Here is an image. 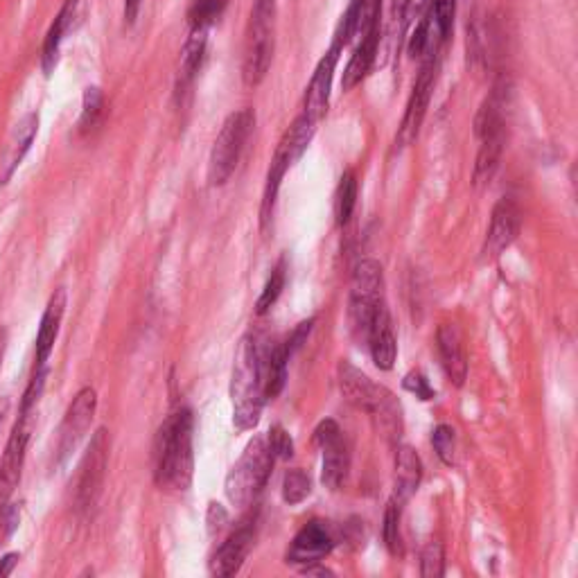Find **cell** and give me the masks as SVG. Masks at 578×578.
Returning <instances> with one entry per match:
<instances>
[{
  "instance_id": "7",
  "label": "cell",
  "mask_w": 578,
  "mask_h": 578,
  "mask_svg": "<svg viewBox=\"0 0 578 578\" xmlns=\"http://www.w3.org/2000/svg\"><path fill=\"white\" fill-rule=\"evenodd\" d=\"M109 466V432L100 427L93 434L89 448L84 452V459L80 463V475H77V490H75V504L77 511L89 513L102 495L104 477H107Z\"/></svg>"
},
{
  "instance_id": "25",
  "label": "cell",
  "mask_w": 578,
  "mask_h": 578,
  "mask_svg": "<svg viewBox=\"0 0 578 578\" xmlns=\"http://www.w3.org/2000/svg\"><path fill=\"white\" fill-rule=\"evenodd\" d=\"M77 5H80V0H64V5H61L59 14L55 16V21H52L50 30L46 34V41H43V48H41V68L46 75H50L57 66L59 46H61V41H64L66 32L70 30V23H73Z\"/></svg>"
},
{
  "instance_id": "34",
  "label": "cell",
  "mask_w": 578,
  "mask_h": 578,
  "mask_svg": "<svg viewBox=\"0 0 578 578\" xmlns=\"http://www.w3.org/2000/svg\"><path fill=\"white\" fill-rule=\"evenodd\" d=\"M445 574V551L439 540H429L420 554V576L441 578Z\"/></svg>"
},
{
  "instance_id": "18",
  "label": "cell",
  "mask_w": 578,
  "mask_h": 578,
  "mask_svg": "<svg viewBox=\"0 0 578 578\" xmlns=\"http://www.w3.org/2000/svg\"><path fill=\"white\" fill-rule=\"evenodd\" d=\"M436 346H439V357L448 380L454 387H463L468 378V359L459 328L454 323H443L436 332Z\"/></svg>"
},
{
  "instance_id": "8",
  "label": "cell",
  "mask_w": 578,
  "mask_h": 578,
  "mask_svg": "<svg viewBox=\"0 0 578 578\" xmlns=\"http://www.w3.org/2000/svg\"><path fill=\"white\" fill-rule=\"evenodd\" d=\"M436 55H439V52L427 55L423 59V66H420V75L414 84V91H411L409 95L405 118H402V125L398 129V138H396L398 150H405V147L414 143L420 134V127H423L429 100H432V91L436 84Z\"/></svg>"
},
{
  "instance_id": "44",
  "label": "cell",
  "mask_w": 578,
  "mask_h": 578,
  "mask_svg": "<svg viewBox=\"0 0 578 578\" xmlns=\"http://www.w3.org/2000/svg\"><path fill=\"white\" fill-rule=\"evenodd\" d=\"M140 7H143V0H125V10H122V19H125L127 28L136 23L138 14H140Z\"/></svg>"
},
{
  "instance_id": "30",
  "label": "cell",
  "mask_w": 578,
  "mask_h": 578,
  "mask_svg": "<svg viewBox=\"0 0 578 578\" xmlns=\"http://www.w3.org/2000/svg\"><path fill=\"white\" fill-rule=\"evenodd\" d=\"M102 116H104V95L98 86H89V89L84 91L82 102V118H80L82 134H91L93 129H98Z\"/></svg>"
},
{
  "instance_id": "41",
  "label": "cell",
  "mask_w": 578,
  "mask_h": 578,
  "mask_svg": "<svg viewBox=\"0 0 578 578\" xmlns=\"http://www.w3.org/2000/svg\"><path fill=\"white\" fill-rule=\"evenodd\" d=\"M19 520H21L19 506L5 504V509L0 511V529H3V538L12 536V533L16 531V527H19Z\"/></svg>"
},
{
  "instance_id": "11",
  "label": "cell",
  "mask_w": 578,
  "mask_h": 578,
  "mask_svg": "<svg viewBox=\"0 0 578 578\" xmlns=\"http://www.w3.org/2000/svg\"><path fill=\"white\" fill-rule=\"evenodd\" d=\"M30 414H21L19 423L14 425L10 441L3 454V463H0V511L5 509V504L10 502L12 493L19 486L23 463H25V450H28L30 441Z\"/></svg>"
},
{
  "instance_id": "6",
  "label": "cell",
  "mask_w": 578,
  "mask_h": 578,
  "mask_svg": "<svg viewBox=\"0 0 578 578\" xmlns=\"http://www.w3.org/2000/svg\"><path fill=\"white\" fill-rule=\"evenodd\" d=\"M384 303V271L378 260H359L350 280V326L366 339L375 310Z\"/></svg>"
},
{
  "instance_id": "21",
  "label": "cell",
  "mask_w": 578,
  "mask_h": 578,
  "mask_svg": "<svg viewBox=\"0 0 578 578\" xmlns=\"http://www.w3.org/2000/svg\"><path fill=\"white\" fill-rule=\"evenodd\" d=\"M423 479V461L409 445H398L396 454V484H393V502L405 506L418 490Z\"/></svg>"
},
{
  "instance_id": "2",
  "label": "cell",
  "mask_w": 578,
  "mask_h": 578,
  "mask_svg": "<svg viewBox=\"0 0 578 578\" xmlns=\"http://www.w3.org/2000/svg\"><path fill=\"white\" fill-rule=\"evenodd\" d=\"M192 411L181 407L168 416L154 439V479L161 488L188 490L195 472Z\"/></svg>"
},
{
  "instance_id": "47",
  "label": "cell",
  "mask_w": 578,
  "mask_h": 578,
  "mask_svg": "<svg viewBox=\"0 0 578 578\" xmlns=\"http://www.w3.org/2000/svg\"><path fill=\"white\" fill-rule=\"evenodd\" d=\"M7 350V330L0 328V369H3V359Z\"/></svg>"
},
{
  "instance_id": "3",
  "label": "cell",
  "mask_w": 578,
  "mask_h": 578,
  "mask_svg": "<svg viewBox=\"0 0 578 578\" xmlns=\"http://www.w3.org/2000/svg\"><path fill=\"white\" fill-rule=\"evenodd\" d=\"M276 0H256L251 10V21L244 41V59H242V80L247 86H258L265 80L274 59L276 37Z\"/></svg>"
},
{
  "instance_id": "38",
  "label": "cell",
  "mask_w": 578,
  "mask_h": 578,
  "mask_svg": "<svg viewBox=\"0 0 578 578\" xmlns=\"http://www.w3.org/2000/svg\"><path fill=\"white\" fill-rule=\"evenodd\" d=\"M46 375H48L46 366H41V369H34V378H32L30 387H28V391H25V396H23L21 414H30L32 407L39 402V396H41V391H43V384H46Z\"/></svg>"
},
{
  "instance_id": "19",
  "label": "cell",
  "mask_w": 578,
  "mask_h": 578,
  "mask_svg": "<svg viewBox=\"0 0 578 578\" xmlns=\"http://www.w3.org/2000/svg\"><path fill=\"white\" fill-rule=\"evenodd\" d=\"M339 389L348 402H353L355 407L366 411V414H371L384 391V387L371 382L369 375H364L362 371L355 369L350 362L339 364Z\"/></svg>"
},
{
  "instance_id": "37",
  "label": "cell",
  "mask_w": 578,
  "mask_h": 578,
  "mask_svg": "<svg viewBox=\"0 0 578 578\" xmlns=\"http://www.w3.org/2000/svg\"><path fill=\"white\" fill-rule=\"evenodd\" d=\"M267 445L276 459H292L294 457V441L285 427L274 425L269 429Z\"/></svg>"
},
{
  "instance_id": "20",
  "label": "cell",
  "mask_w": 578,
  "mask_h": 578,
  "mask_svg": "<svg viewBox=\"0 0 578 578\" xmlns=\"http://www.w3.org/2000/svg\"><path fill=\"white\" fill-rule=\"evenodd\" d=\"M378 46H380V25H375V28L359 37L357 48L353 50V55H350V61L344 70L341 89L353 91L357 84H362L366 80V75L371 73V68L375 64V57H378Z\"/></svg>"
},
{
  "instance_id": "48",
  "label": "cell",
  "mask_w": 578,
  "mask_h": 578,
  "mask_svg": "<svg viewBox=\"0 0 578 578\" xmlns=\"http://www.w3.org/2000/svg\"><path fill=\"white\" fill-rule=\"evenodd\" d=\"M7 411H10V400L0 398V423H3V418L7 416Z\"/></svg>"
},
{
  "instance_id": "26",
  "label": "cell",
  "mask_w": 578,
  "mask_h": 578,
  "mask_svg": "<svg viewBox=\"0 0 578 578\" xmlns=\"http://www.w3.org/2000/svg\"><path fill=\"white\" fill-rule=\"evenodd\" d=\"M479 154L475 163V183L477 186H486L493 181L495 172L499 170V161L504 154V134H490L479 138Z\"/></svg>"
},
{
  "instance_id": "22",
  "label": "cell",
  "mask_w": 578,
  "mask_h": 578,
  "mask_svg": "<svg viewBox=\"0 0 578 578\" xmlns=\"http://www.w3.org/2000/svg\"><path fill=\"white\" fill-rule=\"evenodd\" d=\"M64 312H66V289H57V292L50 296L46 312H43L41 319V328L37 335V369L46 366L52 348H55L61 321H64Z\"/></svg>"
},
{
  "instance_id": "35",
  "label": "cell",
  "mask_w": 578,
  "mask_h": 578,
  "mask_svg": "<svg viewBox=\"0 0 578 578\" xmlns=\"http://www.w3.org/2000/svg\"><path fill=\"white\" fill-rule=\"evenodd\" d=\"M400 513H402V506H398L396 502L387 504V511H384V545L391 551L393 556H398L402 551V538H400Z\"/></svg>"
},
{
  "instance_id": "14",
  "label": "cell",
  "mask_w": 578,
  "mask_h": 578,
  "mask_svg": "<svg viewBox=\"0 0 578 578\" xmlns=\"http://www.w3.org/2000/svg\"><path fill=\"white\" fill-rule=\"evenodd\" d=\"M37 131V113H25V116L16 122L10 136H7L3 154H0V186H5V183L14 177L16 168H19L21 161L25 159V154L30 152L34 138H37Z\"/></svg>"
},
{
  "instance_id": "12",
  "label": "cell",
  "mask_w": 578,
  "mask_h": 578,
  "mask_svg": "<svg viewBox=\"0 0 578 578\" xmlns=\"http://www.w3.org/2000/svg\"><path fill=\"white\" fill-rule=\"evenodd\" d=\"M522 229V213L513 199L497 201L493 208V217H490V226L481 247V256L486 260H495L518 240Z\"/></svg>"
},
{
  "instance_id": "33",
  "label": "cell",
  "mask_w": 578,
  "mask_h": 578,
  "mask_svg": "<svg viewBox=\"0 0 578 578\" xmlns=\"http://www.w3.org/2000/svg\"><path fill=\"white\" fill-rule=\"evenodd\" d=\"M429 16H432V21L436 25V32H439L441 41L445 43L452 34L454 16H457V0H432Z\"/></svg>"
},
{
  "instance_id": "9",
  "label": "cell",
  "mask_w": 578,
  "mask_h": 578,
  "mask_svg": "<svg viewBox=\"0 0 578 578\" xmlns=\"http://www.w3.org/2000/svg\"><path fill=\"white\" fill-rule=\"evenodd\" d=\"M314 441L323 452V468H321V481L323 486L330 490H339L348 477L350 468V452L344 439V432L335 423V420H323L319 423L317 432H314Z\"/></svg>"
},
{
  "instance_id": "5",
  "label": "cell",
  "mask_w": 578,
  "mask_h": 578,
  "mask_svg": "<svg viewBox=\"0 0 578 578\" xmlns=\"http://www.w3.org/2000/svg\"><path fill=\"white\" fill-rule=\"evenodd\" d=\"M253 127H256V113L251 109H240L226 118L220 136H217L213 150H210V186H224V183L233 177Z\"/></svg>"
},
{
  "instance_id": "43",
  "label": "cell",
  "mask_w": 578,
  "mask_h": 578,
  "mask_svg": "<svg viewBox=\"0 0 578 578\" xmlns=\"http://www.w3.org/2000/svg\"><path fill=\"white\" fill-rule=\"evenodd\" d=\"M425 5H427V0H405V7H402V16H400L402 25L418 21L425 12Z\"/></svg>"
},
{
  "instance_id": "17",
  "label": "cell",
  "mask_w": 578,
  "mask_h": 578,
  "mask_svg": "<svg viewBox=\"0 0 578 578\" xmlns=\"http://www.w3.org/2000/svg\"><path fill=\"white\" fill-rule=\"evenodd\" d=\"M366 341H369L375 366H378L380 371H391L398 357V344H396V332H393L387 303H382L380 308L375 310L369 332H366Z\"/></svg>"
},
{
  "instance_id": "27",
  "label": "cell",
  "mask_w": 578,
  "mask_h": 578,
  "mask_svg": "<svg viewBox=\"0 0 578 578\" xmlns=\"http://www.w3.org/2000/svg\"><path fill=\"white\" fill-rule=\"evenodd\" d=\"M287 364L289 357L285 353L283 344L280 346H271L267 350L265 357V391H267V400H274L280 391H283L285 382H287Z\"/></svg>"
},
{
  "instance_id": "36",
  "label": "cell",
  "mask_w": 578,
  "mask_h": 578,
  "mask_svg": "<svg viewBox=\"0 0 578 578\" xmlns=\"http://www.w3.org/2000/svg\"><path fill=\"white\" fill-rule=\"evenodd\" d=\"M432 445H434L436 454H439V459L445 463V466H452L454 450H457V436H454V429L450 425L434 427Z\"/></svg>"
},
{
  "instance_id": "28",
  "label": "cell",
  "mask_w": 578,
  "mask_h": 578,
  "mask_svg": "<svg viewBox=\"0 0 578 578\" xmlns=\"http://www.w3.org/2000/svg\"><path fill=\"white\" fill-rule=\"evenodd\" d=\"M231 0H190L188 25L190 30H208L222 19Z\"/></svg>"
},
{
  "instance_id": "24",
  "label": "cell",
  "mask_w": 578,
  "mask_h": 578,
  "mask_svg": "<svg viewBox=\"0 0 578 578\" xmlns=\"http://www.w3.org/2000/svg\"><path fill=\"white\" fill-rule=\"evenodd\" d=\"M317 120H312L310 116L301 113L299 118H294L292 125L280 138V143L276 147V154L283 156V159L289 163V168L301 159V156L308 152V147L312 143L314 134H317Z\"/></svg>"
},
{
  "instance_id": "29",
  "label": "cell",
  "mask_w": 578,
  "mask_h": 578,
  "mask_svg": "<svg viewBox=\"0 0 578 578\" xmlns=\"http://www.w3.org/2000/svg\"><path fill=\"white\" fill-rule=\"evenodd\" d=\"M355 206H357V177L353 170H348L344 177H341L335 192V217L339 226H346L350 222V217L355 213Z\"/></svg>"
},
{
  "instance_id": "15",
  "label": "cell",
  "mask_w": 578,
  "mask_h": 578,
  "mask_svg": "<svg viewBox=\"0 0 578 578\" xmlns=\"http://www.w3.org/2000/svg\"><path fill=\"white\" fill-rule=\"evenodd\" d=\"M253 540H256V527H253L251 520H247L222 542L220 549L215 551L213 560H210V574L222 578L238 574L240 567L244 565V558L249 556V551L253 547Z\"/></svg>"
},
{
  "instance_id": "42",
  "label": "cell",
  "mask_w": 578,
  "mask_h": 578,
  "mask_svg": "<svg viewBox=\"0 0 578 578\" xmlns=\"http://www.w3.org/2000/svg\"><path fill=\"white\" fill-rule=\"evenodd\" d=\"M224 524H229V515L222 509L220 504H210L208 509V531L213 533H220L224 529Z\"/></svg>"
},
{
  "instance_id": "1",
  "label": "cell",
  "mask_w": 578,
  "mask_h": 578,
  "mask_svg": "<svg viewBox=\"0 0 578 578\" xmlns=\"http://www.w3.org/2000/svg\"><path fill=\"white\" fill-rule=\"evenodd\" d=\"M269 341L258 335H247L238 346L231 378L233 423L238 429H253L260 423L265 391V357Z\"/></svg>"
},
{
  "instance_id": "39",
  "label": "cell",
  "mask_w": 578,
  "mask_h": 578,
  "mask_svg": "<svg viewBox=\"0 0 578 578\" xmlns=\"http://www.w3.org/2000/svg\"><path fill=\"white\" fill-rule=\"evenodd\" d=\"M402 387H405L409 393H414V396L420 400H432L434 398V389L429 387V380L420 371L407 373L405 380H402Z\"/></svg>"
},
{
  "instance_id": "46",
  "label": "cell",
  "mask_w": 578,
  "mask_h": 578,
  "mask_svg": "<svg viewBox=\"0 0 578 578\" xmlns=\"http://www.w3.org/2000/svg\"><path fill=\"white\" fill-rule=\"evenodd\" d=\"M303 574H305V576H335V574L330 572V569L319 567L317 563H314V565H308V567H303Z\"/></svg>"
},
{
  "instance_id": "23",
  "label": "cell",
  "mask_w": 578,
  "mask_h": 578,
  "mask_svg": "<svg viewBox=\"0 0 578 578\" xmlns=\"http://www.w3.org/2000/svg\"><path fill=\"white\" fill-rule=\"evenodd\" d=\"M206 43L208 30H190V37L186 46L181 50V66L177 75V98L183 100V95L190 93L192 84L197 80V73L201 70L206 57Z\"/></svg>"
},
{
  "instance_id": "40",
  "label": "cell",
  "mask_w": 578,
  "mask_h": 578,
  "mask_svg": "<svg viewBox=\"0 0 578 578\" xmlns=\"http://www.w3.org/2000/svg\"><path fill=\"white\" fill-rule=\"evenodd\" d=\"M312 326H314V319H308V321L299 323V328H296V330L292 332V335H289V339L283 344V348H285V353H287L289 359H292L296 350H299V348L305 344V339H308V335L312 332Z\"/></svg>"
},
{
  "instance_id": "10",
  "label": "cell",
  "mask_w": 578,
  "mask_h": 578,
  "mask_svg": "<svg viewBox=\"0 0 578 578\" xmlns=\"http://www.w3.org/2000/svg\"><path fill=\"white\" fill-rule=\"evenodd\" d=\"M95 409H98V393L91 387H84L70 402L66 409V416L61 420L59 427V441H57V457L59 463H64L70 452L77 448L82 436L89 432V427L95 418Z\"/></svg>"
},
{
  "instance_id": "13",
  "label": "cell",
  "mask_w": 578,
  "mask_h": 578,
  "mask_svg": "<svg viewBox=\"0 0 578 578\" xmlns=\"http://www.w3.org/2000/svg\"><path fill=\"white\" fill-rule=\"evenodd\" d=\"M344 50H339L335 46H330L326 55L319 59L317 68H314L312 80L305 89L303 98V113L310 116L312 120L321 122L326 118L328 107H330V91H332V80H335V70L339 64V55Z\"/></svg>"
},
{
  "instance_id": "45",
  "label": "cell",
  "mask_w": 578,
  "mask_h": 578,
  "mask_svg": "<svg viewBox=\"0 0 578 578\" xmlns=\"http://www.w3.org/2000/svg\"><path fill=\"white\" fill-rule=\"evenodd\" d=\"M19 560H21L19 554H7L3 560H0V576H10Z\"/></svg>"
},
{
  "instance_id": "16",
  "label": "cell",
  "mask_w": 578,
  "mask_h": 578,
  "mask_svg": "<svg viewBox=\"0 0 578 578\" xmlns=\"http://www.w3.org/2000/svg\"><path fill=\"white\" fill-rule=\"evenodd\" d=\"M332 547H335V540H332V533L323 522H310L296 533V538L292 542V547L287 551V563L289 565H314L319 563L323 556H328Z\"/></svg>"
},
{
  "instance_id": "32",
  "label": "cell",
  "mask_w": 578,
  "mask_h": 578,
  "mask_svg": "<svg viewBox=\"0 0 578 578\" xmlns=\"http://www.w3.org/2000/svg\"><path fill=\"white\" fill-rule=\"evenodd\" d=\"M312 493V481L310 477L305 475L303 470L294 468V470H287V475L283 479V499L289 504H301L305 497H310Z\"/></svg>"
},
{
  "instance_id": "31",
  "label": "cell",
  "mask_w": 578,
  "mask_h": 578,
  "mask_svg": "<svg viewBox=\"0 0 578 578\" xmlns=\"http://www.w3.org/2000/svg\"><path fill=\"white\" fill-rule=\"evenodd\" d=\"M285 280H287L285 260H280L278 265L274 267V271H271V276L267 278L265 289H262L260 299H258V303H256V312H258V314L269 312L271 305H274V303L280 299V294H283V289H285Z\"/></svg>"
},
{
  "instance_id": "4",
  "label": "cell",
  "mask_w": 578,
  "mask_h": 578,
  "mask_svg": "<svg viewBox=\"0 0 578 578\" xmlns=\"http://www.w3.org/2000/svg\"><path fill=\"white\" fill-rule=\"evenodd\" d=\"M274 459L276 457L271 454L267 439H262V436L251 439L238 463L226 475L224 490L229 502L242 506V509L256 502L262 488L267 486L271 468H274Z\"/></svg>"
}]
</instances>
